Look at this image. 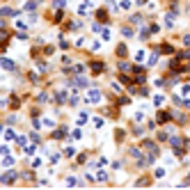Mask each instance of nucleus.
<instances>
[{
	"label": "nucleus",
	"instance_id": "obj_1",
	"mask_svg": "<svg viewBox=\"0 0 190 190\" xmlns=\"http://www.w3.org/2000/svg\"><path fill=\"white\" fill-rule=\"evenodd\" d=\"M87 101H89V103H99V101H101V92H96V89H92V92L87 94Z\"/></svg>",
	"mask_w": 190,
	"mask_h": 190
},
{
	"label": "nucleus",
	"instance_id": "obj_2",
	"mask_svg": "<svg viewBox=\"0 0 190 190\" xmlns=\"http://www.w3.org/2000/svg\"><path fill=\"white\" fill-rule=\"evenodd\" d=\"M0 64H2V69H7V71H14V69H16V64H14L12 60H7V57H2Z\"/></svg>",
	"mask_w": 190,
	"mask_h": 190
},
{
	"label": "nucleus",
	"instance_id": "obj_3",
	"mask_svg": "<svg viewBox=\"0 0 190 190\" xmlns=\"http://www.w3.org/2000/svg\"><path fill=\"white\" fill-rule=\"evenodd\" d=\"M14 179H16V172H7V174L0 176V181H2V183H12Z\"/></svg>",
	"mask_w": 190,
	"mask_h": 190
},
{
	"label": "nucleus",
	"instance_id": "obj_4",
	"mask_svg": "<svg viewBox=\"0 0 190 190\" xmlns=\"http://www.w3.org/2000/svg\"><path fill=\"white\" fill-rule=\"evenodd\" d=\"M170 119H172V115H170V112H165V110L158 112V121H160V124H165V121H170Z\"/></svg>",
	"mask_w": 190,
	"mask_h": 190
},
{
	"label": "nucleus",
	"instance_id": "obj_5",
	"mask_svg": "<svg viewBox=\"0 0 190 190\" xmlns=\"http://www.w3.org/2000/svg\"><path fill=\"white\" fill-rule=\"evenodd\" d=\"M96 18H99L101 23H108V12H105V9H99V12H96Z\"/></svg>",
	"mask_w": 190,
	"mask_h": 190
},
{
	"label": "nucleus",
	"instance_id": "obj_6",
	"mask_svg": "<svg viewBox=\"0 0 190 190\" xmlns=\"http://www.w3.org/2000/svg\"><path fill=\"white\" fill-rule=\"evenodd\" d=\"M7 41H9V32L7 30H0V46H5Z\"/></svg>",
	"mask_w": 190,
	"mask_h": 190
},
{
	"label": "nucleus",
	"instance_id": "obj_7",
	"mask_svg": "<svg viewBox=\"0 0 190 190\" xmlns=\"http://www.w3.org/2000/svg\"><path fill=\"white\" fill-rule=\"evenodd\" d=\"M64 135H67V128H64V126H62V128H57L55 133H53V138H55V140H62Z\"/></svg>",
	"mask_w": 190,
	"mask_h": 190
},
{
	"label": "nucleus",
	"instance_id": "obj_8",
	"mask_svg": "<svg viewBox=\"0 0 190 190\" xmlns=\"http://www.w3.org/2000/svg\"><path fill=\"white\" fill-rule=\"evenodd\" d=\"M92 71H94V73H101V71H103V62H92Z\"/></svg>",
	"mask_w": 190,
	"mask_h": 190
},
{
	"label": "nucleus",
	"instance_id": "obj_9",
	"mask_svg": "<svg viewBox=\"0 0 190 190\" xmlns=\"http://www.w3.org/2000/svg\"><path fill=\"white\" fill-rule=\"evenodd\" d=\"M160 53L170 55V53H174V46H170V44H163V46H160Z\"/></svg>",
	"mask_w": 190,
	"mask_h": 190
},
{
	"label": "nucleus",
	"instance_id": "obj_10",
	"mask_svg": "<svg viewBox=\"0 0 190 190\" xmlns=\"http://www.w3.org/2000/svg\"><path fill=\"white\" fill-rule=\"evenodd\" d=\"M55 101H57V103H64V101H67V92H57V94H55Z\"/></svg>",
	"mask_w": 190,
	"mask_h": 190
},
{
	"label": "nucleus",
	"instance_id": "obj_11",
	"mask_svg": "<svg viewBox=\"0 0 190 190\" xmlns=\"http://www.w3.org/2000/svg\"><path fill=\"white\" fill-rule=\"evenodd\" d=\"M126 46H124V44H119V46H117V55H119V57H126Z\"/></svg>",
	"mask_w": 190,
	"mask_h": 190
},
{
	"label": "nucleus",
	"instance_id": "obj_12",
	"mask_svg": "<svg viewBox=\"0 0 190 190\" xmlns=\"http://www.w3.org/2000/svg\"><path fill=\"white\" fill-rule=\"evenodd\" d=\"M165 25H167V28H172V25H174V16H172V12L165 16Z\"/></svg>",
	"mask_w": 190,
	"mask_h": 190
},
{
	"label": "nucleus",
	"instance_id": "obj_13",
	"mask_svg": "<svg viewBox=\"0 0 190 190\" xmlns=\"http://www.w3.org/2000/svg\"><path fill=\"white\" fill-rule=\"evenodd\" d=\"M131 156H133V158H138V160H140V158H142V151H140L138 147H133V149H131Z\"/></svg>",
	"mask_w": 190,
	"mask_h": 190
},
{
	"label": "nucleus",
	"instance_id": "obj_14",
	"mask_svg": "<svg viewBox=\"0 0 190 190\" xmlns=\"http://www.w3.org/2000/svg\"><path fill=\"white\" fill-rule=\"evenodd\" d=\"M85 121H87V112H80V115H78V126L85 124Z\"/></svg>",
	"mask_w": 190,
	"mask_h": 190
},
{
	"label": "nucleus",
	"instance_id": "obj_15",
	"mask_svg": "<svg viewBox=\"0 0 190 190\" xmlns=\"http://www.w3.org/2000/svg\"><path fill=\"white\" fill-rule=\"evenodd\" d=\"M76 85H78V87H87V80H85V78H80V76H78V78H76Z\"/></svg>",
	"mask_w": 190,
	"mask_h": 190
},
{
	"label": "nucleus",
	"instance_id": "obj_16",
	"mask_svg": "<svg viewBox=\"0 0 190 190\" xmlns=\"http://www.w3.org/2000/svg\"><path fill=\"white\" fill-rule=\"evenodd\" d=\"M0 14H2V16H14V14H16V12H14V9H2V12H0Z\"/></svg>",
	"mask_w": 190,
	"mask_h": 190
},
{
	"label": "nucleus",
	"instance_id": "obj_17",
	"mask_svg": "<svg viewBox=\"0 0 190 190\" xmlns=\"http://www.w3.org/2000/svg\"><path fill=\"white\" fill-rule=\"evenodd\" d=\"M156 62H158V53H151V57H149V64H151V67H154Z\"/></svg>",
	"mask_w": 190,
	"mask_h": 190
},
{
	"label": "nucleus",
	"instance_id": "obj_18",
	"mask_svg": "<svg viewBox=\"0 0 190 190\" xmlns=\"http://www.w3.org/2000/svg\"><path fill=\"white\" fill-rule=\"evenodd\" d=\"M25 9H28V12H35V9H37V2H25Z\"/></svg>",
	"mask_w": 190,
	"mask_h": 190
},
{
	"label": "nucleus",
	"instance_id": "obj_19",
	"mask_svg": "<svg viewBox=\"0 0 190 190\" xmlns=\"http://www.w3.org/2000/svg\"><path fill=\"white\" fill-rule=\"evenodd\" d=\"M96 179H99V181H105V179H108V174H105V172H96Z\"/></svg>",
	"mask_w": 190,
	"mask_h": 190
},
{
	"label": "nucleus",
	"instance_id": "obj_20",
	"mask_svg": "<svg viewBox=\"0 0 190 190\" xmlns=\"http://www.w3.org/2000/svg\"><path fill=\"white\" fill-rule=\"evenodd\" d=\"M119 80H121V83H124V85H131V83H133V80H131L128 76H119Z\"/></svg>",
	"mask_w": 190,
	"mask_h": 190
},
{
	"label": "nucleus",
	"instance_id": "obj_21",
	"mask_svg": "<svg viewBox=\"0 0 190 190\" xmlns=\"http://www.w3.org/2000/svg\"><path fill=\"white\" fill-rule=\"evenodd\" d=\"M16 138V135H14V131H7V133H5V140H14Z\"/></svg>",
	"mask_w": 190,
	"mask_h": 190
},
{
	"label": "nucleus",
	"instance_id": "obj_22",
	"mask_svg": "<svg viewBox=\"0 0 190 190\" xmlns=\"http://www.w3.org/2000/svg\"><path fill=\"white\" fill-rule=\"evenodd\" d=\"M121 9H131V0H124V2H121Z\"/></svg>",
	"mask_w": 190,
	"mask_h": 190
},
{
	"label": "nucleus",
	"instance_id": "obj_23",
	"mask_svg": "<svg viewBox=\"0 0 190 190\" xmlns=\"http://www.w3.org/2000/svg\"><path fill=\"white\" fill-rule=\"evenodd\" d=\"M181 94H190V85H183L181 87Z\"/></svg>",
	"mask_w": 190,
	"mask_h": 190
},
{
	"label": "nucleus",
	"instance_id": "obj_24",
	"mask_svg": "<svg viewBox=\"0 0 190 190\" xmlns=\"http://www.w3.org/2000/svg\"><path fill=\"white\" fill-rule=\"evenodd\" d=\"M55 5H57V7H62V9H64V5H67V0H55Z\"/></svg>",
	"mask_w": 190,
	"mask_h": 190
},
{
	"label": "nucleus",
	"instance_id": "obj_25",
	"mask_svg": "<svg viewBox=\"0 0 190 190\" xmlns=\"http://www.w3.org/2000/svg\"><path fill=\"white\" fill-rule=\"evenodd\" d=\"M183 44H186V46H190V35H186V37H183Z\"/></svg>",
	"mask_w": 190,
	"mask_h": 190
},
{
	"label": "nucleus",
	"instance_id": "obj_26",
	"mask_svg": "<svg viewBox=\"0 0 190 190\" xmlns=\"http://www.w3.org/2000/svg\"><path fill=\"white\" fill-rule=\"evenodd\" d=\"M144 2H147V0H138V5H144Z\"/></svg>",
	"mask_w": 190,
	"mask_h": 190
},
{
	"label": "nucleus",
	"instance_id": "obj_27",
	"mask_svg": "<svg viewBox=\"0 0 190 190\" xmlns=\"http://www.w3.org/2000/svg\"><path fill=\"white\" fill-rule=\"evenodd\" d=\"M186 183H190V176H188V179H186Z\"/></svg>",
	"mask_w": 190,
	"mask_h": 190
}]
</instances>
